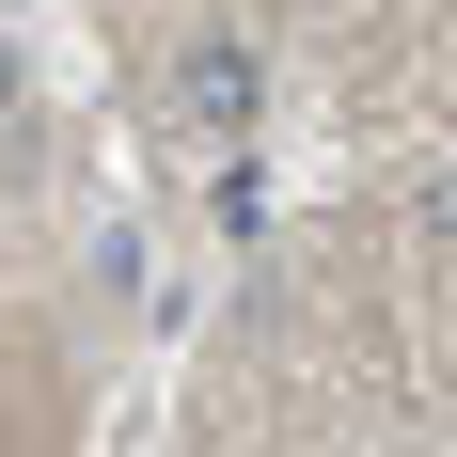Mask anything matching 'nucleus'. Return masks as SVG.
<instances>
[{
  "instance_id": "1",
  "label": "nucleus",
  "mask_w": 457,
  "mask_h": 457,
  "mask_svg": "<svg viewBox=\"0 0 457 457\" xmlns=\"http://www.w3.org/2000/svg\"><path fill=\"white\" fill-rule=\"evenodd\" d=\"M174 111L189 127H253V111H269V63H253L237 32H189L174 47Z\"/></svg>"
},
{
  "instance_id": "2",
  "label": "nucleus",
  "mask_w": 457,
  "mask_h": 457,
  "mask_svg": "<svg viewBox=\"0 0 457 457\" xmlns=\"http://www.w3.org/2000/svg\"><path fill=\"white\" fill-rule=\"evenodd\" d=\"M16 95H32V79H16V32H0V127H16Z\"/></svg>"
}]
</instances>
